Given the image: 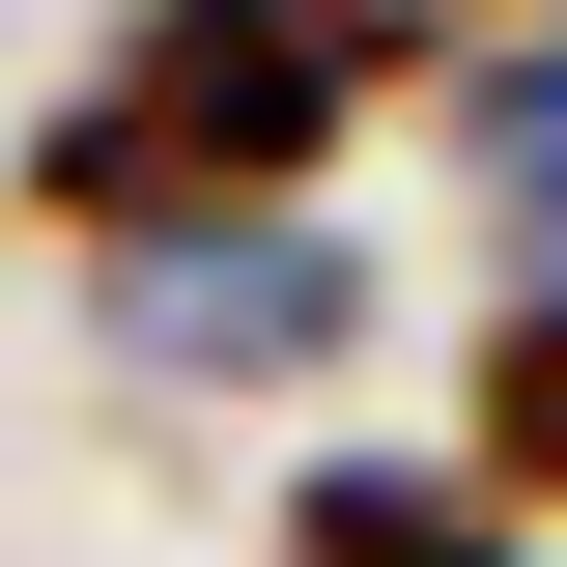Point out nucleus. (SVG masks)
I'll return each instance as SVG.
<instances>
[{"label":"nucleus","instance_id":"1","mask_svg":"<svg viewBox=\"0 0 567 567\" xmlns=\"http://www.w3.org/2000/svg\"><path fill=\"white\" fill-rule=\"evenodd\" d=\"M398 0H114V58L29 114L0 199L58 227V256H171V227H312L341 199V142L398 114Z\"/></svg>","mask_w":567,"mask_h":567},{"label":"nucleus","instance_id":"2","mask_svg":"<svg viewBox=\"0 0 567 567\" xmlns=\"http://www.w3.org/2000/svg\"><path fill=\"white\" fill-rule=\"evenodd\" d=\"M85 369L114 398H341L369 369V227H171V256H85Z\"/></svg>","mask_w":567,"mask_h":567},{"label":"nucleus","instance_id":"3","mask_svg":"<svg viewBox=\"0 0 567 567\" xmlns=\"http://www.w3.org/2000/svg\"><path fill=\"white\" fill-rule=\"evenodd\" d=\"M256 567H539L454 454H284L256 483Z\"/></svg>","mask_w":567,"mask_h":567},{"label":"nucleus","instance_id":"4","mask_svg":"<svg viewBox=\"0 0 567 567\" xmlns=\"http://www.w3.org/2000/svg\"><path fill=\"white\" fill-rule=\"evenodd\" d=\"M454 483H483L511 539L567 511V284H511V312H483V369H454Z\"/></svg>","mask_w":567,"mask_h":567},{"label":"nucleus","instance_id":"5","mask_svg":"<svg viewBox=\"0 0 567 567\" xmlns=\"http://www.w3.org/2000/svg\"><path fill=\"white\" fill-rule=\"evenodd\" d=\"M454 171H483V227H511V284H567V29L454 85Z\"/></svg>","mask_w":567,"mask_h":567}]
</instances>
